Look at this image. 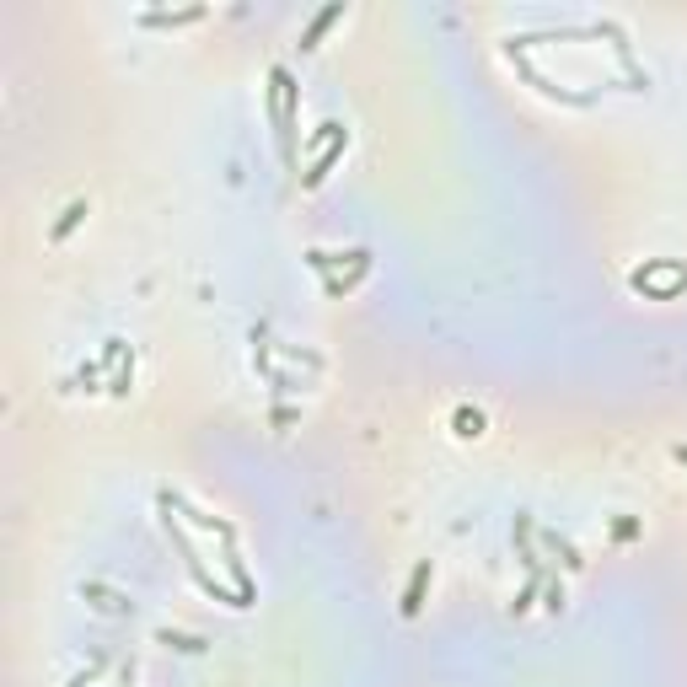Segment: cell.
<instances>
[{
  "mask_svg": "<svg viewBox=\"0 0 687 687\" xmlns=\"http://www.w3.org/2000/svg\"><path fill=\"white\" fill-rule=\"evenodd\" d=\"M424 580H430V564H419L413 585H408V602H403V612H419V591H424Z\"/></svg>",
  "mask_w": 687,
  "mask_h": 687,
  "instance_id": "2",
  "label": "cell"
},
{
  "mask_svg": "<svg viewBox=\"0 0 687 687\" xmlns=\"http://www.w3.org/2000/svg\"><path fill=\"white\" fill-rule=\"evenodd\" d=\"M677 462H687V446H677Z\"/></svg>",
  "mask_w": 687,
  "mask_h": 687,
  "instance_id": "3",
  "label": "cell"
},
{
  "mask_svg": "<svg viewBox=\"0 0 687 687\" xmlns=\"http://www.w3.org/2000/svg\"><path fill=\"white\" fill-rule=\"evenodd\" d=\"M344 16V5H328V11H317V16H312V27H306V33H301V44H306V49H312V44H317V38H323V27H334V22H339Z\"/></svg>",
  "mask_w": 687,
  "mask_h": 687,
  "instance_id": "1",
  "label": "cell"
}]
</instances>
